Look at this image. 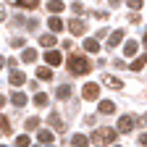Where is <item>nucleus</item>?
<instances>
[{
    "label": "nucleus",
    "instance_id": "21",
    "mask_svg": "<svg viewBox=\"0 0 147 147\" xmlns=\"http://www.w3.org/2000/svg\"><path fill=\"white\" fill-rule=\"evenodd\" d=\"M47 26H50L53 32H61V29H63V21H61V18H58V16H53V18H50V21H47Z\"/></svg>",
    "mask_w": 147,
    "mask_h": 147
},
{
    "label": "nucleus",
    "instance_id": "8",
    "mask_svg": "<svg viewBox=\"0 0 147 147\" xmlns=\"http://www.w3.org/2000/svg\"><path fill=\"white\" fill-rule=\"evenodd\" d=\"M118 42H123V29L110 32V37H108V45H110V47H118Z\"/></svg>",
    "mask_w": 147,
    "mask_h": 147
},
{
    "label": "nucleus",
    "instance_id": "3",
    "mask_svg": "<svg viewBox=\"0 0 147 147\" xmlns=\"http://www.w3.org/2000/svg\"><path fill=\"white\" fill-rule=\"evenodd\" d=\"M134 126H137V118H134V116H129V113L121 116V118H118V134H129Z\"/></svg>",
    "mask_w": 147,
    "mask_h": 147
},
{
    "label": "nucleus",
    "instance_id": "31",
    "mask_svg": "<svg viewBox=\"0 0 147 147\" xmlns=\"http://www.w3.org/2000/svg\"><path fill=\"white\" fill-rule=\"evenodd\" d=\"M5 63H8V66H11V68H13V71H16V66H18V61H16V58H8V61H5Z\"/></svg>",
    "mask_w": 147,
    "mask_h": 147
},
{
    "label": "nucleus",
    "instance_id": "27",
    "mask_svg": "<svg viewBox=\"0 0 147 147\" xmlns=\"http://www.w3.org/2000/svg\"><path fill=\"white\" fill-rule=\"evenodd\" d=\"M71 11H74V18H76V16L84 13V5H82V3H71Z\"/></svg>",
    "mask_w": 147,
    "mask_h": 147
},
{
    "label": "nucleus",
    "instance_id": "33",
    "mask_svg": "<svg viewBox=\"0 0 147 147\" xmlns=\"http://www.w3.org/2000/svg\"><path fill=\"white\" fill-rule=\"evenodd\" d=\"M3 18H5V8H0V21H3Z\"/></svg>",
    "mask_w": 147,
    "mask_h": 147
},
{
    "label": "nucleus",
    "instance_id": "38",
    "mask_svg": "<svg viewBox=\"0 0 147 147\" xmlns=\"http://www.w3.org/2000/svg\"><path fill=\"white\" fill-rule=\"evenodd\" d=\"M144 121H147V116H144Z\"/></svg>",
    "mask_w": 147,
    "mask_h": 147
},
{
    "label": "nucleus",
    "instance_id": "10",
    "mask_svg": "<svg viewBox=\"0 0 147 147\" xmlns=\"http://www.w3.org/2000/svg\"><path fill=\"white\" fill-rule=\"evenodd\" d=\"M102 82H105L110 89H121V87H123V82H121V79H116V76H110V74H105V76H102Z\"/></svg>",
    "mask_w": 147,
    "mask_h": 147
},
{
    "label": "nucleus",
    "instance_id": "9",
    "mask_svg": "<svg viewBox=\"0 0 147 147\" xmlns=\"http://www.w3.org/2000/svg\"><path fill=\"white\" fill-rule=\"evenodd\" d=\"M97 113H102V116H108V113H116V102H110V100H102V102L97 105Z\"/></svg>",
    "mask_w": 147,
    "mask_h": 147
},
{
    "label": "nucleus",
    "instance_id": "29",
    "mask_svg": "<svg viewBox=\"0 0 147 147\" xmlns=\"http://www.w3.org/2000/svg\"><path fill=\"white\" fill-rule=\"evenodd\" d=\"M129 3V8H134V11H139L142 5H144V0H126Z\"/></svg>",
    "mask_w": 147,
    "mask_h": 147
},
{
    "label": "nucleus",
    "instance_id": "40",
    "mask_svg": "<svg viewBox=\"0 0 147 147\" xmlns=\"http://www.w3.org/2000/svg\"><path fill=\"white\" fill-rule=\"evenodd\" d=\"M116 147H118V144H116Z\"/></svg>",
    "mask_w": 147,
    "mask_h": 147
},
{
    "label": "nucleus",
    "instance_id": "32",
    "mask_svg": "<svg viewBox=\"0 0 147 147\" xmlns=\"http://www.w3.org/2000/svg\"><path fill=\"white\" fill-rule=\"evenodd\" d=\"M139 144H144V147H147V134H139Z\"/></svg>",
    "mask_w": 147,
    "mask_h": 147
},
{
    "label": "nucleus",
    "instance_id": "4",
    "mask_svg": "<svg viewBox=\"0 0 147 147\" xmlns=\"http://www.w3.org/2000/svg\"><path fill=\"white\" fill-rule=\"evenodd\" d=\"M97 92H100V87L95 82H87L84 89H82V95H84V100H97Z\"/></svg>",
    "mask_w": 147,
    "mask_h": 147
},
{
    "label": "nucleus",
    "instance_id": "35",
    "mask_svg": "<svg viewBox=\"0 0 147 147\" xmlns=\"http://www.w3.org/2000/svg\"><path fill=\"white\" fill-rule=\"evenodd\" d=\"M3 105H5V97H0V108H3Z\"/></svg>",
    "mask_w": 147,
    "mask_h": 147
},
{
    "label": "nucleus",
    "instance_id": "5",
    "mask_svg": "<svg viewBox=\"0 0 147 147\" xmlns=\"http://www.w3.org/2000/svg\"><path fill=\"white\" fill-rule=\"evenodd\" d=\"M37 139H40V144H47V147H53V142H55V134L50 131V129H40V131H37Z\"/></svg>",
    "mask_w": 147,
    "mask_h": 147
},
{
    "label": "nucleus",
    "instance_id": "24",
    "mask_svg": "<svg viewBox=\"0 0 147 147\" xmlns=\"http://www.w3.org/2000/svg\"><path fill=\"white\" fill-rule=\"evenodd\" d=\"M34 105H40V108L47 105V95H45V92H37V95H34Z\"/></svg>",
    "mask_w": 147,
    "mask_h": 147
},
{
    "label": "nucleus",
    "instance_id": "23",
    "mask_svg": "<svg viewBox=\"0 0 147 147\" xmlns=\"http://www.w3.org/2000/svg\"><path fill=\"white\" fill-rule=\"evenodd\" d=\"M0 131H3V134H11V121L3 113H0Z\"/></svg>",
    "mask_w": 147,
    "mask_h": 147
},
{
    "label": "nucleus",
    "instance_id": "39",
    "mask_svg": "<svg viewBox=\"0 0 147 147\" xmlns=\"http://www.w3.org/2000/svg\"><path fill=\"white\" fill-rule=\"evenodd\" d=\"M3 147H5V144H3Z\"/></svg>",
    "mask_w": 147,
    "mask_h": 147
},
{
    "label": "nucleus",
    "instance_id": "26",
    "mask_svg": "<svg viewBox=\"0 0 147 147\" xmlns=\"http://www.w3.org/2000/svg\"><path fill=\"white\" fill-rule=\"evenodd\" d=\"M29 144H32V139H29L26 134H21V137L16 139V147H29Z\"/></svg>",
    "mask_w": 147,
    "mask_h": 147
},
{
    "label": "nucleus",
    "instance_id": "6",
    "mask_svg": "<svg viewBox=\"0 0 147 147\" xmlns=\"http://www.w3.org/2000/svg\"><path fill=\"white\" fill-rule=\"evenodd\" d=\"M68 29H71V34H74V37H82V34L87 32L84 21H79V18H71V21H68Z\"/></svg>",
    "mask_w": 147,
    "mask_h": 147
},
{
    "label": "nucleus",
    "instance_id": "2",
    "mask_svg": "<svg viewBox=\"0 0 147 147\" xmlns=\"http://www.w3.org/2000/svg\"><path fill=\"white\" fill-rule=\"evenodd\" d=\"M116 129H108V126H100L97 129V131L95 134H92V142H95V144H113L116 142Z\"/></svg>",
    "mask_w": 147,
    "mask_h": 147
},
{
    "label": "nucleus",
    "instance_id": "30",
    "mask_svg": "<svg viewBox=\"0 0 147 147\" xmlns=\"http://www.w3.org/2000/svg\"><path fill=\"white\" fill-rule=\"evenodd\" d=\"M11 45H13V47H24V40H21V37H13Z\"/></svg>",
    "mask_w": 147,
    "mask_h": 147
},
{
    "label": "nucleus",
    "instance_id": "34",
    "mask_svg": "<svg viewBox=\"0 0 147 147\" xmlns=\"http://www.w3.org/2000/svg\"><path fill=\"white\" fill-rule=\"evenodd\" d=\"M118 3H121V0H110V5H118Z\"/></svg>",
    "mask_w": 147,
    "mask_h": 147
},
{
    "label": "nucleus",
    "instance_id": "19",
    "mask_svg": "<svg viewBox=\"0 0 147 147\" xmlns=\"http://www.w3.org/2000/svg\"><path fill=\"white\" fill-rule=\"evenodd\" d=\"M40 45H42V47H53V45H55V34H42V37H40Z\"/></svg>",
    "mask_w": 147,
    "mask_h": 147
},
{
    "label": "nucleus",
    "instance_id": "1",
    "mask_svg": "<svg viewBox=\"0 0 147 147\" xmlns=\"http://www.w3.org/2000/svg\"><path fill=\"white\" fill-rule=\"evenodd\" d=\"M68 71L74 74V76H84V74H89L92 71V63L84 58V55H76V53H74V55H68Z\"/></svg>",
    "mask_w": 147,
    "mask_h": 147
},
{
    "label": "nucleus",
    "instance_id": "15",
    "mask_svg": "<svg viewBox=\"0 0 147 147\" xmlns=\"http://www.w3.org/2000/svg\"><path fill=\"white\" fill-rule=\"evenodd\" d=\"M24 82H26V76H24L21 71H11V84H16V87H21Z\"/></svg>",
    "mask_w": 147,
    "mask_h": 147
},
{
    "label": "nucleus",
    "instance_id": "12",
    "mask_svg": "<svg viewBox=\"0 0 147 147\" xmlns=\"http://www.w3.org/2000/svg\"><path fill=\"white\" fill-rule=\"evenodd\" d=\"M84 50L87 53H97L100 50V42L95 40V37H89V40H84Z\"/></svg>",
    "mask_w": 147,
    "mask_h": 147
},
{
    "label": "nucleus",
    "instance_id": "14",
    "mask_svg": "<svg viewBox=\"0 0 147 147\" xmlns=\"http://www.w3.org/2000/svg\"><path fill=\"white\" fill-rule=\"evenodd\" d=\"M71 144H74V147H87L89 139H87L84 134H74V137H71Z\"/></svg>",
    "mask_w": 147,
    "mask_h": 147
},
{
    "label": "nucleus",
    "instance_id": "7",
    "mask_svg": "<svg viewBox=\"0 0 147 147\" xmlns=\"http://www.w3.org/2000/svg\"><path fill=\"white\" fill-rule=\"evenodd\" d=\"M45 61H47V68H50V66L58 68L63 58H61V53H58V50H47V53H45Z\"/></svg>",
    "mask_w": 147,
    "mask_h": 147
},
{
    "label": "nucleus",
    "instance_id": "25",
    "mask_svg": "<svg viewBox=\"0 0 147 147\" xmlns=\"http://www.w3.org/2000/svg\"><path fill=\"white\" fill-rule=\"evenodd\" d=\"M47 123H50V126H55V129H63V121H61L58 116H55V113H53V116L47 118Z\"/></svg>",
    "mask_w": 147,
    "mask_h": 147
},
{
    "label": "nucleus",
    "instance_id": "28",
    "mask_svg": "<svg viewBox=\"0 0 147 147\" xmlns=\"http://www.w3.org/2000/svg\"><path fill=\"white\" fill-rule=\"evenodd\" d=\"M26 129H40V118H26Z\"/></svg>",
    "mask_w": 147,
    "mask_h": 147
},
{
    "label": "nucleus",
    "instance_id": "22",
    "mask_svg": "<svg viewBox=\"0 0 147 147\" xmlns=\"http://www.w3.org/2000/svg\"><path fill=\"white\" fill-rule=\"evenodd\" d=\"M144 63H147V55H139V58L131 63V71H142V68H144Z\"/></svg>",
    "mask_w": 147,
    "mask_h": 147
},
{
    "label": "nucleus",
    "instance_id": "20",
    "mask_svg": "<svg viewBox=\"0 0 147 147\" xmlns=\"http://www.w3.org/2000/svg\"><path fill=\"white\" fill-rule=\"evenodd\" d=\"M21 61H24V63H34V61H37V50H32V47H29V50H24Z\"/></svg>",
    "mask_w": 147,
    "mask_h": 147
},
{
    "label": "nucleus",
    "instance_id": "36",
    "mask_svg": "<svg viewBox=\"0 0 147 147\" xmlns=\"http://www.w3.org/2000/svg\"><path fill=\"white\" fill-rule=\"evenodd\" d=\"M3 66H5V61H3V58H0V68H3Z\"/></svg>",
    "mask_w": 147,
    "mask_h": 147
},
{
    "label": "nucleus",
    "instance_id": "16",
    "mask_svg": "<svg viewBox=\"0 0 147 147\" xmlns=\"http://www.w3.org/2000/svg\"><path fill=\"white\" fill-rule=\"evenodd\" d=\"M47 11H50L53 16H58V13L63 11V3H61V0H50V3H47Z\"/></svg>",
    "mask_w": 147,
    "mask_h": 147
},
{
    "label": "nucleus",
    "instance_id": "17",
    "mask_svg": "<svg viewBox=\"0 0 147 147\" xmlns=\"http://www.w3.org/2000/svg\"><path fill=\"white\" fill-rule=\"evenodd\" d=\"M37 76H40L42 82H50V79H53V71H50L47 66H40V68H37Z\"/></svg>",
    "mask_w": 147,
    "mask_h": 147
},
{
    "label": "nucleus",
    "instance_id": "18",
    "mask_svg": "<svg viewBox=\"0 0 147 147\" xmlns=\"http://www.w3.org/2000/svg\"><path fill=\"white\" fill-rule=\"evenodd\" d=\"M55 95H58V100H68V97H71V87H68V84H61Z\"/></svg>",
    "mask_w": 147,
    "mask_h": 147
},
{
    "label": "nucleus",
    "instance_id": "13",
    "mask_svg": "<svg viewBox=\"0 0 147 147\" xmlns=\"http://www.w3.org/2000/svg\"><path fill=\"white\" fill-rule=\"evenodd\" d=\"M123 53H126V55H137V53H139V42H134V40H129V42L123 45Z\"/></svg>",
    "mask_w": 147,
    "mask_h": 147
},
{
    "label": "nucleus",
    "instance_id": "11",
    "mask_svg": "<svg viewBox=\"0 0 147 147\" xmlns=\"http://www.w3.org/2000/svg\"><path fill=\"white\" fill-rule=\"evenodd\" d=\"M11 102L16 108H24L26 105V95H24V92H13V95H11Z\"/></svg>",
    "mask_w": 147,
    "mask_h": 147
},
{
    "label": "nucleus",
    "instance_id": "37",
    "mask_svg": "<svg viewBox=\"0 0 147 147\" xmlns=\"http://www.w3.org/2000/svg\"><path fill=\"white\" fill-rule=\"evenodd\" d=\"M142 40H144V45H147V32H144V37H142Z\"/></svg>",
    "mask_w": 147,
    "mask_h": 147
}]
</instances>
